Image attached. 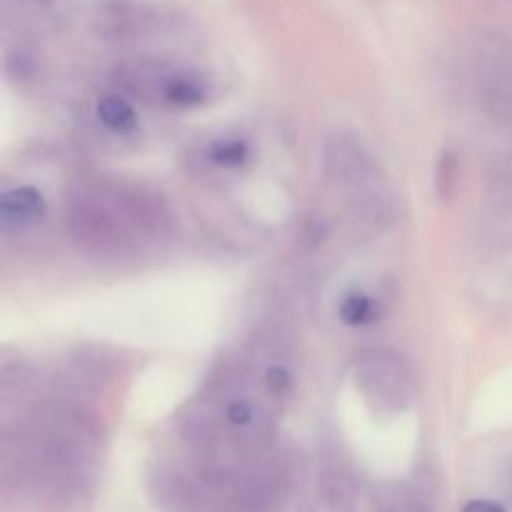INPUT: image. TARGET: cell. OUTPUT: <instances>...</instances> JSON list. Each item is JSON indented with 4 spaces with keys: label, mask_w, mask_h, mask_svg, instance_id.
I'll use <instances>...</instances> for the list:
<instances>
[{
    "label": "cell",
    "mask_w": 512,
    "mask_h": 512,
    "mask_svg": "<svg viewBox=\"0 0 512 512\" xmlns=\"http://www.w3.org/2000/svg\"><path fill=\"white\" fill-rule=\"evenodd\" d=\"M325 173L358 223L385 228L395 220V200L378 160L363 143L333 135L325 145Z\"/></svg>",
    "instance_id": "1"
},
{
    "label": "cell",
    "mask_w": 512,
    "mask_h": 512,
    "mask_svg": "<svg viewBox=\"0 0 512 512\" xmlns=\"http://www.w3.org/2000/svg\"><path fill=\"white\" fill-rule=\"evenodd\" d=\"M355 385L370 403L383 410H403L413 398V378L398 355L385 350L360 355L355 363Z\"/></svg>",
    "instance_id": "2"
},
{
    "label": "cell",
    "mask_w": 512,
    "mask_h": 512,
    "mask_svg": "<svg viewBox=\"0 0 512 512\" xmlns=\"http://www.w3.org/2000/svg\"><path fill=\"white\" fill-rule=\"evenodd\" d=\"M45 215V198L30 185L13 188L0 200V225L3 230H23L35 225Z\"/></svg>",
    "instance_id": "3"
},
{
    "label": "cell",
    "mask_w": 512,
    "mask_h": 512,
    "mask_svg": "<svg viewBox=\"0 0 512 512\" xmlns=\"http://www.w3.org/2000/svg\"><path fill=\"white\" fill-rule=\"evenodd\" d=\"M98 118L105 128L115 130V133H125L135 125V110L120 95H105L98 103Z\"/></svg>",
    "instance_id": "4"
},
{
    "label": "cell",
    "mask_w": 512,
    "mask_h": 512,
    "mask_svg": "<svg viewBox=\"0 0 512 512\" xmlns=\"http://www.w3.org/2000/svg\"><path fill=\"white\" fill-rule=\"evenodd\" d=\"M340 320H343L345 325H353V328L370 325L378 320V305H375V300L368 298L365 293H350L345 295L343 303H340Z\"/></svg>",
    "instance_id": "5"
},
{
    "label": "cell",
    "mask_w": 512,
    "mask_h": 512,
    "mask_svg": "<svg viewBox=\"0 0 512 512\" xmlns=\"http://www.w3.org/2000/svg\"><path fill=\"white\" fill-rule=\"evenodd\" d=\"M163 95L168 103L178 105V108H193V105L203 103L205 90L195 78H188V75H175V78H170L168 83H165Z\"/></svg>",
    "instance_id": "6"
},
{
    "label": "cell",
    "mask_w": 512,
    "mask_h": 512,
    "mask_svg": "<svg viewBox=\"0 0 512 512\" xmlns=\"http://www.w3.org/2000/svg\"><path fill=\"white\" fill-rule=\"evenodd\" d=\"M225 420L230 423V428H235L238 433L253 435L260 430V423H263V413L255 403L250 400H235V403L228 405L225 410Z\"/></svg>",
    "instance_id": "7"
},
{
    "label": "cell",
    "mask_w": 512,
    "mask_h": 512,
    "mask_svg": "<svg viewBox=\"0 0 512 512\" xmlns=\"http://www.w3.org/2000/svg\"><path fill=\"white\" fill-rule=\"evenodd\" d=\"M248 155L250 150L243 140H223V143L215 145L210 158L218 165H223V168H238V165H243L248 160Z\"/></svg>",
    "instance_id": "8"
},
{
    "label": "cell",
    "mask_w": 512,
    "mask_h": 512,
    "mask_svg": "<svg viewBox=\"0 0 512 512\" xmlns=\"http://www.w3.org/2000/svg\"><path fill=\"white\" fill-rule=\"evenodd\" d=\"M380 512H428L415 495L405 490H390L380 498Z\"/></svg>",
    "instance_id": "9"
},
{
    "label": "cell",
    "mask_w": 512,
    "mask_h": 512,
    "mask_svg": "<svg viewBox=\"0 0 512 512\" xmlns=\"http://www.w3.org/2000/svg\"><path fill=\"white\" fill-rule=\"evenodd\" d=\"M290 385H293V375H290V370L285 368V365H273V368H268V373H265V388H268L270 393L285 395L290 390Z\"/></svg>",
    "instance_id": "10"
},
{
    "label": "cell",
    "mask_w": 512,
    "mask_h": 512,
    "mask_svg": "<svg viewBox=\"0 0 512 512\" xmlns=\"http://www.w3.org/2000/svg\"><path fill=\"white\" fill-rule=\"evenodd\" d=\"M463 512H505V508L503 505L493 503V500H470L463 508Z\"/></svg>",
    "instance_id": "11"
}]
</instances>
